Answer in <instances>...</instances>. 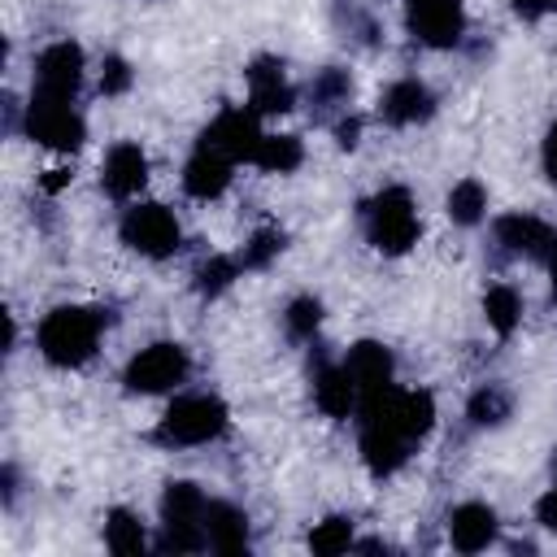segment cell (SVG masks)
<instances>
[{
	"label": "cell",
	"instance_id": "cell-1",
	"mask_svg": "<svg viewBox=\"0 0 557 557\" xmlns=\"http://www.w3.org/2000/svg\"><path fill=\"white\" fill-rule=\"evenodd\" d=\"M104 318L96 309H78V305H61L39 322V352L52 366H83L96 352Z\"/></svg>",
	"mask_w": 557,
	"mask_h": 557
},
{
	"label": "cell",
	"instance_id": "cell-2",
	"mask_svg": "<svg viewBox=\"0 0 557 557\" xmlns=\"http://www.w3.org/2000/svg\"><path fill=\"white\" fill-rule=\"evenodd\" d=\"M205 492L187 479L178 483H165V496H161V522H165V535H161V553H200L209 548V535H205Z\"/></svg>",
	"mask_w": 557,
	"mask_h": 557
},
{
	"label": "cell",
	"instance_id": "cell-3",
	"mask_svg": "<svg viewBox=\"0 0 557 557\" xmlns=\"http://www.w3.org/2000/svg\"><path fill=\"white\" fill-rule=\"evenodd\" d=\"M366 231L370 244L387 257L409 252V244L418 239V213H413V196L405 187H383L370 205H366Z\"/></svg>",
	"mask_w": 557,
	"mask_h": 557
},
{
	"label": "cell",
	"instance_id": "cell-4",
	"mask_svg": "<svg viewBox=\"0 0 557 557\" xmlns=\"http://www.w3.org/2000/svg\"><path fill=\"white\" fill-rule=\"evenodd\" d=\"M226 431V405L218 396H178L161 426H157V440L161 444H205V440H218Z\"/></svg>",
	"mask_w": 557,
	"mask_h": 557
},
{
	"label": "cell",
	"instance_id": "cell-5",
	"mask_svg": "<svg viewBox=\"0 0 557 557\" xmlns=\"http://www.w3.org/2000/svg\"><path fill=\"white\" fill-rule=\"evenodd\" d=\"M26 135L48 144V148H61V152H74L87 135L83 117L70 109V100H52V96H30L26 104Z\"/></svg>",
	"mask_w": 557,
	"mask_h": 557
},
{
	"label": "cell",
	"instance_id": "cell-6",
	"mask_svg": "<svg viewBox=\"0 0 557 557\" xmlns=\"http://www.w3.org/2000/svg\"><path fill=\"white\" fill-rule=\"evenodd\" d=\"M183 379H187V352H183L178 344H148V348L135 352L131 366H126V387H131V392H144V396L170 392V387L183 383Z\"/></svg>",
	"mask_w": 557,
	"mask_h": 557
},
{
	"label": "cell",
	"instance_id": "cell-7",
	"mask_svg": "<svg viewBox=\"0 0 557 557\" xmlns=\"http://www.w3.org/2000/svg\"><path fill=\"white\" fill-rule=\"evenodd\" d=\"M122 239L144 257H170L178 248V222L165 205H135L122 218Z\"/></svg>",
	"mask_w": 557,
	"mask_h": 557
},
{
	"label": "cell",
	"instance_id": "cell-8",
	"mask_svg": "<svg viewBox=\"0 0 557 557\" xmlns=\"http://www.w3.org/2000/svg\"><path fill=\"white\" fill-rule=\"evenodd\" d=\"M405 22L422 44L453 48L461 39L466 13H461V0H405Z\"/></svg>",
	"mask_w": 557,
	"mask_h": 557
},
{
	"label": "cell",
	"instance_id": "cell-9",
	"mask_svg": "<svg viewBox=\"0 0 557 557\" xmlns=\"http://www.w3.org/2000/svg\"><path fill=\"white\" fill-rule=\"evenodd\" d=\"M83 83V48L61 39L52 48L39 52V65H35V96H52V100H74Z\"/></svg>",
	"mask_w": 557,
	"mask_h": 557
},
{
	"label": "cell",
	"instance_id": "cell-10",
	"mask_svg": "<svg viewBox=\"0 0 557 557\" xmlns=\"http://www.w3.org/2000/svg\"><path fill=\"white\" fill-rule=\"evenodd\" d=\"M205 148L231 157V161H252L257 144H261V126H257V109H222L209 131L200 135Z\"/></svg>",
	"mask_w": 557,
	"mask_h": 557
},
{
	"label": "cell",
	"instance_id": "cell-11",
	"mask_svg": "<svg viewBox=\"0 0 557 557\" xmlns=\"http://www.w3.org/2000/svg\"><path fill=\"white\" fill-rule=\"evenodd\" d=\"M496 239L509 248V252H522V257H553L557 252V231L531 213H509L496 222Z\"/></svg>",
	"mask_w": 557,
	"mask_h": 557
},
{
	"label": "cell",
	"instance_id": "cell-12",
	"mask_svg": "<svg viewBox=\"0 0 557 557\" xmlns=\"http://www.w3.org/2000/svg\"><path fill=\"white\" fill-rule=\"evenodd\" d=\"M292 87H287V78H283V65L274 61V57H261V61H252V70H248V104L257 109V113H287L292 109Z\"/></svg>",
	"mask_w": 557,
	"mask_h": 557
},
{
	"label": "cell",
	"instance_id": "cell-13",
	"mask_svg": "<svg viewBox=\"0 0 557 557\" xmlns=\"http://www.w3.org/2000/svg\"><path fill=\"white\" fill-rule=\"evenodd\" d=\"M383 122L392 126H413V122H426L435 113V96L418 83V78H400L383 91V104H379Z\"/></svg>",
	"mask_w": 557,
	"mask_h": 557
},
{
	"label": "cell",
	"instance_id": "cell-14",
	"mask_svg": "<svg viewBox=\"0 0 557 557\" xmlns=\"http://www.w3.org/2000/svg\"><path fill=\"white\" fill-rule=\"evenodd\" d=\"M448 540H453L457 553H479V548H487V544L496 540V513H492L487 505H479V500L457 505L453 518H448Z\"/></svg>",
	"mask_w": 557,
	"mask_h": 557
},
{
	"label": "cell",
	"instance_id": "cell-15",
	"mask_svg": "<svg viewBox=\"0 0 557 557\" xmlns=\"http://www.w3.org/2000/svg\"><path fill=\"white\" fill-rule=\"evenodd\" d=\"M226 183H231V157H222V152H213V148L200 144V148L191 152L187 170H183V187H187L196 200H213V196L226 191Z\"/></svg>",
	"mask_w": 557,
	"mask_h": 557
},
{
	"label": "cell",
	"instance_id": "cell-16",
	"mask_svg": "<svg viewBox=\"0 0 557 557\" xmlns=\"http://www.w3.org/2000/svg\"><path fill=\"white\" fill-rule=\"evenodd\" d=\"M344 370L352 374L357 396L379 392V387H387V383H392V352H387L383 344H374V339H361V344H352V348H348Z\"/></svg>",
	"mask_w": 557,
	"mask_h": 557
},
{
	"label": "cell",
	"instance_id": "cell-17",
	"mask_svg": "<svg viewBox=\"0 0 557 557\" xmlns=\"http://www.w3.org/2000/svg\"><path fill=\"white\" fill-rule=\"evenodd\" d=\"M205 535H209V548L213 553H244L248 548V518L226 505V500H209L205 505Z\"/></svg>",
	"mask_w": 557,
	"mask_h": 557
},
{
	"label": "cell",
	"instance_id": "cell-18",
	"mask_svg": "<svg viewBox=\"0 0 557 557\" xmlns=\"http://www.w3.org/2000/svg\"><path fill=\"white\" fill-rule=\"evenodd\" d=\"M409 440L405 435H396V431H387V426H370V422H361V461L370 466V474H392V470H400L405 466V457H409Z\"/></svg>",
	"mask_w": 557,
	"mask_h": 557
},
{
	"label": "cell",
	"instance_id": "cell-19",
	"mask_svg": "<svg viewBox=\"0 0 557 557\" xmlns=\"http://www.w3.org/2000/svg\"><path fill=\"white\" fill-rule=\"evenodd\" d=\"M144 178H148V157L139 152V144L109 148V157H104V187L113 196H135L144 187Z\"/></svg>",
	"mask_w": 557,
	"mask_h": 557
},
{
	"label": "cell",
	"instance_id": "cell-20",
	"mask_svg": "<svg viewBox=\"0 0 557 557\" xmlns=\"http://www.w3.org/2000/svg\"><path fill=\"white\" fill-rule=\"evenodd\" d=\"M313 400L326 418H348V409L357 405V383L344 366H322L313 374Z\"/></svg>",
	"mask_w": 557,
	"mask_h": 557
},
{
	"label": "cell",
	"instance_id": "cell-21",
	"mask_svg": "<svg viewBox=\"0 0 557 557\" xmlns=\"http://www.w3.org/2000/svg\"><path fill=\"white\" fill-rule=\"evenodd\" d=\"M300 139L296 135H261V144H257V152H252V165H261V170H270V174H287V170H296L300 165Z\"/></svg>",
	"mask_w": 557,
	"mask_h": 557
},
{
	"label": "cell",
	"instance_id": "cell-22",
	"mask_svg": "<svg viewBox=\"0 0 557 557\" xmlns=\"http://www.w3.org/2000/svg\"><path fill=\"white\" fill-rule=\"evenodd\" d=\"M483 209H487V191H483L479 178H461V183L448 191V218H453V222L474 226V222L483 218Z\"/></svg>",
	"mask_w": 557,
	"mask_h": 557
},
{
	"label": "cell",
	"instance_id": "cell-23",
	"mask_svg": "<svg viewBox=\"0 0 557 557\" xmlns=\"http://www.w3.org/2000/svg\"><path fill=\"white\" fill-rule=\"evenodd\" d=\"M483 313H487V326H492V331L509 335V331L518 326L522 300H518V292H513V287L496 283V287H487V296H483Z\"/></svg>",
	"mask_w": 557,
	"mask_h": 557
},
{
	"label": "cell",
	"instance_id": "cell-24",
	"mask_svg": "<svg viewBox=\"0 0 557 557\" xmlns=\"http://www.w3.org/2000/svg\"><path fill=\"white\" fill-rule=\"evenodd\" d=\"M104 540H109V548L122 553V557L144 553V527H139V518H135L131 509H113V513L104 518Z\"/></svg>",
	"mask_w": 557,
	"mask_h": 557
},
{
	"label": "cell",
	"instance_id": "cell-25",
	"mask_svg": "<svg viewBox=\"0 0 557 557\" xmlns=\"http://www.w3.org/2000/svg\"><path fill=\"white\" fill-rule=\"evenodd\" d=\"M352 544V522L348 518H322L313 531H309V548L318 553V557H335V553H344Z\"/></svg>",
	"mask_w": 557,
	"mask_h": 557
},
{
	"label": "cell",
	"instance_id": "cell-26",
	"mask_svg": "<svg viewBox=\"0 0 557 557\" xmlns=\"http://www.w3.org/2000/svg\"><path fill=\"white\" fill-rule=\"evenodd\" d=\"M352 96V78L344 74V70H322L313 83H309V100L318 104V109H331V104H344Z\"/></svg>",
	"mask_w": 557,
	"mask_h": 557
},
{
	"label": "cell",
	"instance_id": "cell-27",
	"mask_svg": "<svg viewBox=\"0 0 557 557\" xmlns=\"http://www.w3.org/2000/svg\"><path fill=\"white\" fill-rule=\"evenodd\" d=\"M509 418V396L500 392V387H479L474 396H470V422H479V426H500Z\"/></svg>",
	"mask_w": 557,
	"mask_h": 557
},
{
	"label": "cell",
	"instance_id": "cell-28",
	"mask_svg": "<svg viewBox=\"0 0 557 557\" xmlns=\"http://www.w3.org/2000/svg\"><path fill=\"white\" fill-rule=\"evenodd\" d=\"M235 261L231 257H209L200 270H196V292L200 296H218V292H226L231 287V278H235Z\"/></svg>",
	"mask_w": 557,
	"mask_h": 557
},
{
	"label": "cell",
	"instance_id": "cell-29",
	"mask_svg": "<svg viewBox=\"0 0 557 557\" xmlns=\"http://www.w3.org/2000/svg\"><path fill=\"white\" fill-rule=\"evenodd\" d=\"M318 322H322V305H318L313 296H296V300L287 305V331H292L296 339H309V335L318 331Z\"/></svg>",
	"mask_w": 557,
	"mask_h": 557
},
{
	"label": "cell",
	"instance_id": "cell-30",
	"mask_svg": "<svg viewBox=\"0 0 557 557\" xmlns=\"http://www.w3.org/2000/svg\"><path fill=\"white\" fill-rule=\"evenodd\" d=\"M278 248H283V235L278 231H257L244 244V265L248 270H261V265H270V257H278Z\"/></svg>",
	"mask_w": 557,
	"mask_h": 557
},
{
	"label": "cell",
	"instance_id": "cell-31",
	"mask_svg": "<svg viewBox=\"0 0 557 557\" xmlns=\"http://www.w3.org/2000/svg\"><path fill=\"white\" fill-rule=\"evenodd\" d=\"M131 87V65L122 57H104V70H100V91L104 96H122Z\"/></svg>",
	"mask_w": 557,
	"mask_h": 557
},
{
	"label": "cell",
	"instance_id": "cell-32",
	"mask_svg": "<svg viewBox=\"0 0 557 557\" xmlns=\"http://www.w3.org/2000/svg\"><path fill=\"white\" fill-rule=\"evenodd\" d=\"M535 518H540L548 531H557V483H553V492H548V496H540V505H535Z\"/></svg>",
	"mask_w": 557,
	"mask_h": 557
},
{
	"label": "cell",
	"instance_id": "cell-33",
	"mask_svg": "<svg viewBox=\"0 0 557 557\" xmlns=\"http://www.w3.org/2000/svg\"><path fill=\"white\" fill-rule=\"evenodd\" d=\"M522 17H540V13H553L557 9V0H509Z\"/></svg>",
	"mask_w": 557,
	"mask_h": 557
},
{
	"label": "cell",
	"instance_id": "cell-34",
	"mask_svg": "<svg viewBox=\"0 0 557 557\" xmlns=\"http://www.w3.org/2000/svg\"><path fill=\"white\" fill-rule=\"evenodd\" d=\"M544 170H548V178L557 183V122H553V131H548V139H544Z\"/></svg>",
	"mask_w": 557,
	"mask_h": 557
},
{
	"label": "cell",
	"instance_id": "cell-35",
	"mask_svg": "<svg viewBox=\"0 0 557 557\" xmlns=\"http://www.w3.org/2000/svg\"><path fill=\"white\" fill-rule=\"evenodd\" d=\"M357 131H361V122H357V117L339 122V131H335V135H339V148H352V144H357Z\"/></svg>",
	"mask_w": 557,
	"mask_h": 557
},
{
	"label": "cell",
	"instance_id": "cell-36",
	"mask_svg": "<svg viewBox=\"0 0 557 557\" xmlns=\"http://www.w3.org/2000/svg\"><path fill=\"white\" fill-rule=\"evenodd\" d=\"M65 183H70V170H48L44 174V191H61Z\"/></svg>",
	"mask_w": 557,
	"mask_h": 557
},
{
	"label": "cell",
	"instance_id": "cell-37",
	"mask_svg": "<svg viewBox=\"0 0 557 557\" xmlns=\"http://www.w3.org/2000/svg\"><path fill=\"white\" fill-rule=\"evenodd\" d=\"M553 300H557V252H553Z\"/></svg>",
	"mask_w": 557,
	"mask_h": 557
},
{
	"label": "cell",
	"instance_id": "cell-38",
	"mask_svg": "<svg viewBox=\"0 0 557 557\" xmlns=\"http://www.w3.org/2000/svg\"><path fill=\"white\" fill-rule=\"evenodd\" d=\"M553 483H557V453H553Z\"/></svg>",
	"mask_w": 557,
	"mask_h": 557
}]
</instances>
